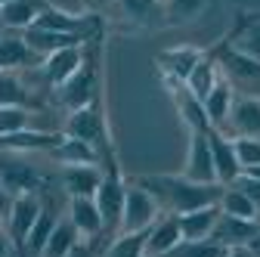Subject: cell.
<instances>
[{
    "label": "cell",
    "instance_id": "cell-43",
    "mask_svg": "<svg viewBox=\"0 0 260 257\" xmlns=\"http://www.w3.org/2000/svg\"><path fill=\"white\" fill-rule=\"evenodd\" d=\"M226 257H254L248 248H230V251H226Z\"/></svg>",
    "mask_w": 260,
    "mask_h": 257
},
{
    "label": "cell",
    "instance_id": "cell-15",
    "mask_svg": "<svg viewBox=\"0 0 260 257\" xmlns=\"http://www.w3.org/2000/svg\"><path fill=\"white\" fill-rule=\"evenodd\" d=\"M202 53H205V47H189V44L168 47V50L155 53V69H158L161 81H180V84H186L192 66L199 62Z\"/></svg>",
    "mask_w": 260,
    "mask_h": 257
},
{
    "label": "cell",
    "instance_id": "cell-39",
    "mask_svg": "<svg viewBox=\"0 0 260 257\" xmlns=\"http://www.w3.org/2000/svg\"><path fill=\"white\" fill-rule=\"evenodd\" d=\"M103 245L100 242H90V239H78L75 242V248L69 251V254H65V257H103Z\"/></svg>",
    "mask_w": 260,
    "mask_h": 257
},
{
    "label": "cell",
    "instance_id": "cell-8",
    "mask_svg": "<svg viewBox=\"0 0 260 257\" xmlns=\"http://www.w3.org/2000/svg\"><path fill=\"white\" fill-rule=\"evenodd\" d=\"M90 44V41H87ZM87 44H78V47H65V50H56L50 56L41 59V66L38 69H31V75H35L47 90H56L65 78H69L78 66H81V59L87 53Z\"/></svg>",
    "mask_w": 260,
    "mask_h": 257
},
{
    "label": "cell",
    "instance_id": "cell-34",
    "mask_svg": "<svg viewBox=\"0 0 260 257\" xmlns=\"http://www.w3.org/2000/svg\"><path fill=\"white\" fill-rule=\"evenodd\" d=\"M103 257H146V230H140V233H115L106 242Z\"/></svg>",
    "mask_w": 260,
    "mask_h": 257
},
{
    "label": "cell",
    "instance_id": "cell-25",
    "mask_svg": "<svg viewBox=\"0 0 260 257\" xmlns=\"http://www.w3.org/2000/svg\"><path fill=\"white\" fill-rule=\"evenodd\" d=\"M50 0H10L0 7V22L4 31H25L38 22V16L47 10Z\"/></svg>",
    "mask_w": 260,
    "mask_h": 257
},
{
    "label": "cell",
    "instance_id": "cell-11",
    "mask_svg": "<svg viewBox=\"0 0 260 257\" xmlns=\"http://www.w3.org/2000/svg\"><path fill=\"white\" fill-rule=\"evenodd\" d=\"M180 174L186 180H195V183H217L208 131H189V146H186V158H183Z\"/></svg>",
    "mask_w": 260,
    "mask_h": 257
},
{
    "label": "cell",
    "instance_id": "cell-44",
    "mask_svg": "<svg viewBox=\"0 0 260 257\" xmlns=\"http://www.w3.org/2000/svg\"><path fill=\"white\" fill-rule=\"evenodd\" d=\"M87 4H90V7H93L96 13H103V10H106V7L112 4V0H87Z\"/></svg>",
    "mask_w": 260,
    "mask_h": 257
},
{
    "label": "cell",
    "instance_id": "cell-40",
    "mask_svg": "<svg viewBox=\"0 0 260 257\" xmlns=\"http://www.w3.org/2000/svg\"><path fill=\"white\" fill-rule=\"evenodd\" d=\"M13 254H16V245H13L7 227H0V257H13Z\"/></svg>",
    "mask_w": 260,
    "mask_h": 257
},
{
    "label": "cell",
    "instance_id": "cell-50",
    "mask_svg": "<svg viewBox=\"0 0 260 257\" xmlns=\"http://www.w3.org/2000/svg\"><path fill=\"white\" fill-rule=\"evenodd\" d=\"M0 31H4V22H0Z\"/></svg>",
    "mask_w": 260,
    "mask_h": 257
},
{
    "label": "cell",
    "instance_id": "cell-4",
    "mask_svg": "<svg viewBox=\"0 0 260 257\" xmlns=\"http://www.w3.org/2000/svg\"><path fill=\"white\" fill-rule=\"evenodd\" d=\"M106 22L130 31H161L168 28L165 0H112L106 7Z\"/></svg>",
    "mask_w": 260,
    "mask_h": 257
},
{
    "label": "cell",
    "instance_id": "cell-41",
    "mask_svg": "<svg viewBox=\"0 0 260 257\" xmlns=\"http://www.w3.org/2000/svg\"><path fill=\"white\" fill-rule=\"evenodd\" d=\"M10 205H13V196H10L4 186H0V217H4V220H7V214H10Z\"/></svg>",
    "mask_w": 260,
    "mask_h": 257
},
{
    "label": "cell",
    "instance_id": "cell-29",
    "mask_svg": "<svg viewBox=\"0 0 260 257\" xmlns=\"http://www.w3.org/2000/svg\"><path fill=\"white\" fill-rule=\"evenodd\" d=\"M59 214H62L59 208H53L50 202H44V208H41V214H38V220H35V227H31V233H28V239H25V254H22V257H41V254H44L47 239H50V233H53V227H56Z\"/></svg>",
    "mask_w": 260,
    "mask_h": 257
},
{
    "label": "cell",
    "instance_id": "cell-12",
    "mask_svg": "<svg viewBox=\"0 0 260 257\" xmlns=\"http://www.w3.org/2000/svg\"><path fill=\"white\" fill-rule=\"evenodd\" d=\"M226 137H260V96L257 93H236L230 118L223 127Z\"/></svg>",
    "mask_w": 260,
    "mask_h": 257
},
{
    "label": "cell",
    "instance_id": "cell-46",
    "mask_svg": "<svg viewBox=\"0 0 260 257\" xmlns=\"http://www.w3.org/2000/svg\"><path fill=\"white\" fill-rule=\"evenodd\" d=\"M245 16H251V19H260V10H248Z\"/></svg>",
    "mask_w": 260,
    "mask_h": 257
},
{
    "label": "cell",
    "instance_id": "cell-19",
    "mask_svg": "<svg viewBox=\"0 0 260 257\" xmlns=\"http://www.w3.org/2000/svg\"><path fill=\"white\" fill-rule=\"evenodd\" d=\"M208 143H211V158H214V174H217V183H233L239 174H242V165H239V155H236V146H233V137H226L223 131L211 127L208 131Z\"/></svg>",
    "mask_w": 260,
    "mask_h": 257
},
{
    "label": "cell",
    "instance_id": "cell-32",
    "mask_svg": "<svg viewBox=\"0 0 260 257\" xmlns=\"http://www.w3.org/2000/svg\"><path fill=\"white\" fill-rule=\"evenodd\" d=\"M217 208H220V214H233V217H245V220H260L257 205L245 196L242 189H236L233 183H230V186H223Z\"/></svg>",
    "mask_w": 260,
    "mask_h": 257
},
{
    "label": "cell",
    "instance_id": "cell-17",
    "mask_svg": "<svg viewBox=\"0 0 260 257\" xmlns=\"http://www.w3.org/2000/svg\"><path fill=\"white\" fill-rule=\"evenodd\" d=\"M41 66V56L31 50L22 31H4L0 35V72H31Z\"/></svg>",
    "mask_w": 260,
    "mask_h": 257
},
{
    "label": "cell",
    "instance_id": "cell-22",
    "mask_svg": "<svg viewBox=\"0 0 260 257\" xmlns=\"http://www.w3.org/2000/svg\"><path fill=\"white\" fill-rule=\"evenodd\" d=\"M233 100H236V87L220 75V78L214 81V87L208 90V96L202 100V106H205V115H208V124H211V127H217V131H223V127H226V118H230Z\"/></svg>",
    "mask_w": 260,
    "mask_h": 257
},
{
    "label": "cell",
    "instance_id": "cell-45",
    "mask_svg": "<svg viewBox=\"0 0 260 257\" xmlns=\"http://www.w3.org/2000/svg\"><path fill=\"white\" fill-rule=\"evenodd\" d=\"M242 174H251V177H260V165H257V168H248V171H242Z\"/></svg>",
    "mask_w": 260,
    "mask_h": 257
},
{
    "label": "cell",
    "instance_id": "cell-36",
    "mask_svg": "<svg viewBox=\"0 0 260 257\" xmlns=\"http://www.w3.org/2000/svg\"><path fill=\"white\" fill-rule=\"evenodd\" d=\"M211 0H165V13H168V25H183L199 19L208 10Z\"/></svg>",
    "mask_w": 260,
    "mask_h": 257
},
{
    "label": "cell",
    "instance_id": "cell-35",
    "mask_svg": "<svg viewBox=\"0 0 260 257\" xmlns=\"http://www.w3.org/2000/svg\"><path fill=\"white\" fill-rule=\"evenodd\" d=\"M226 251H230V248L211 236V239H199V242H180L165 257H226Z\"/></svg>",
    "mask_w": 260,
    "mask_h": 257
},
{
    "label": "cell",
    "instance_id": "cell-21",
    "mask_svg": "<svg viewBox=\"0 0 260 257\" xmlns=\"http://www.w3.org/2000/svg\"><path fill=\"white\" fill-rule=\"evenodd\" d=\"M165 87H168L171 100H174V109H177L180 121L189 127V131H211L202 100H195V96L186 90V84H180V81H165Z\"/></svg>",
    "mask_w": 260,
    "mask_h": 257
},
{
    "label": "cell",
    "instance_id": "cell-27",
    "mask_svg": "<svg viewBox=\"0 0 260 257\" xmlns=\"http://www.w3.org/2000/svg\"><path fill=\"white\" fill-rule=\"evenodd\" d=\"M25 44L35 50L41 59L56 53V50H65V47H78V44H87L84 38H75V35H62V31H50V28H25L22 31Z\"/></svg>",
    "mask_w": 260,
    "mask_h": 257
},
{
    "label": "cell",
    "instance_id": "cell-6",
    "mask_svg": "<svg viewBox=\"0 0 260 257\" xmlns=\"http://www.w3.org/2000/svg\"><path fill=\"white\" fill-rule=\"evenodd\" d=\"M124 189H127V180L118 168V162H109L103 165V180L96 186V208H100V217H103V230H106V239H112L118 233V223H121V211H124Z\"/></svg>",
    "mask_w": 260,
    "mask_h": 257
},
{
    "label": "cell",
    "instance_id": "cell-1",
    "mask_svg": "<svg viewBox=\"0 0 260 257\" xmlns=\"http://www.w3.org/2000/svg\"><path fill=\"white\" fill-rule=\"evenodd\" d=\"M130 180L143 189H149L158 199V205L171 214L217 205L220 192H223V183H195V180H186L183 174H137Z\"/></svg>",
    "mask_w": 260,
    "mask_h": 257
},
{
    "label": "cell",
    "instance_id": "cell-3",
    "mask_svg": "<svg viewBox=\"0 0 260 257\" xmlns=\"http://www.w3.org/2000/svg\"><path fill=\"white\" fill-rule=\"evenodd\" d=\"M59 131H62L65 137H75V140L90 143L96 152L103 155V165L118 162L115 143H112V131H109V121H106V93H100V96H96L93 103H87L84 109L65 112V121H62Z\"/></svg>",
    "mask_w": 260,
    "mask_h": 257
},
{
    "label": "cell",
    "instance_id": "cell-49",
    "mask_svg": "<svg viewBox=\"0 0 260 257\" xmlns=\"http://www.w3.org/2000/svg\"><path fill=\"white\" fill-rule=\"evenodd\" d=\"M0 227H4V217H0Z\"/></svg>",
    "mask_w": 260,
    "mask_h": 257
},
{
    "label": "cell",
    "instance_id": "cell-28",
    "mask_svg": "<svg viewBox=\"0 0 260 257\" xmlns=\"http://www.w3.org/2000/svg\"><path fill=\"white\" fill-rule=\"evenodd\" d=\"M220 78V69H217V59L211 53V47H205V53L199 56V62L192 66L189 78H186V90L195 96V100H205L208 90L214 87V81Z\"/></svg>",
    "mask_w": 260,
    "mask_h": 257
},
{
    "label": "cell",
    "instance_id": "cell-47",
    "mask_svg": "<svg viewBox=\"0 0 260 257\" xmlns=\"http://www.w3.org/2000/svg\"><path fill=\"white\" fill-rule=\"evenodd\" d=\"M4 4H10V0H0V7H4Z\"/></svg>",
    "mask_w": 260,
    "mask_h": 257
},
{
    "label": "cell",
    "instance_id": "cell-33",
    "mask_svg": "<svg viewBox=\"0 0 260 257\" xmlns=\"http://www.w3.org/2000/svg\"><path fill=\"white\" fill-rule=\"evenodd\" d=\"M41 115L44 112H31L25 106H0V137L19 134V131H25V127H44Z\"/></svg>",
    "mask_w": 260,
    "mask_h": 257
},
{
    "label": "cell",
    "instance_id": "cell-48",
    "mask_svg": "<svg viewBox=\"0 0 260 257\" xmlns=\"http://www.w3.org/2000/svg\"><path fill=\"white\" fill-rule=\"evenodd\" d=\"M13 257H22V254H19V251H16V254H13Z\"/></svg>",
    "mask_w": 260,
    "mask_h": 257
},
{
    "label": "cell",
    "instance_id": "cell-30",
    "mask_svg": "<svg viewBox=\"0 0 260 257\" xmlns=\"http://www.w3.org/2000/svg\"><path fill=\"white\" fill-rule=\"evenodd\" d=\"M50 158L59 165H103V155L90 143L75 140V137H62V143L50 152Z\"/></svg>",
    "mask_w": 260,
    "mask_h": 257
},
{
    "label": "cell",
    "instance_id": "cell-52",
    "mask_svg": "<svg viewBox=\"0 0 260 257\" xmlns=\"http://www.w3.org/2000/svg\"><path fill=\"white\" fill-rule=\"evenodd\" d=\"M146 257H149V254H146Z\"/></svg>",
    "mask_w": 260,
    "mask_h": 257
},
{
    "label": "cell",
    "instance_id": "cell-24",
    "mask_svg": "<svg viewBox=\"0 0 260 257\" xmlns=\"http://www.w3.org/2000/svg\"><path fill=\"white\" fill-rule=\"evenodd\" d=\"M257 230H260V220H245V217H233V214H220L217 227H214V239L223 242L226 248H245Z\"/></svg>",
    "mask_w": 260,
    "mask_h": 257
},
{
    "label": "cell",
    "instance_id": "cell-26",
    "mask_svg": "<svg viewBox=\"0 0 260 257\" xmlns=\"http://www.w3.org/2000/svg\"><path fill=\"white\" fill-rule=\"evenodd\" d=\"M223 41L230 44L233 50H239L242 56L260 62V19H251V16H245V13H239L236 28H233Z\"/></svg>",
    "mask_w": 260,
    "mask_h": 257
},
{
    "label": "cell",
    "instance_id": "cell-37",
    "mask_svg": "<svg viewBox=\"0 0 260 257\" xmlns=\"http://www.w3.org/2000/svg\"><path fill=\"white\" fill-rule=\"evenodd\" d=\"M233 146H236L242 171L260 165V137H233Z\"/></svg>",
    "mask_w": 260,
    "mask_h": 257
},
{
    "label": "cell",
    "instance_id": "cell-51",
    "mask_svg": "<svg viewBox=\"0 0 260 257\" xmlns=\"http://www.w3.org/2000/svg\"><path fill=\"white\" fill-rule=\"evenodd\" d=\"M0 35H4V31H0Z\"/></svg>",
    "mask_w": 260,
    "mask_h": 257
},
{
    "label": "cell",
    "instance_id": "cell-5",
    "mask_svg": "<svg viewBox=\"0 0 260 257\" xmlns=\"http://www.w3.org/2000/svg\"><path fill=\"white\" fill-rule=\"evenodd\" d=\"M0 186L10 196H44L50 180L22 152H0Z\"/></svg>",
    "mask_w": 260,
    "mask_h": 257
},
{
    "label": "cell",
    "instance_id": "cell-31",
    "mask_svg": "<svg viewBox=\"0 0 260 257\" xmlns=\"http://www.w3.org/2000/svg\"><path fill=\"white\" fill-rule=\"evenodd\" d=\"M81 239V233H78V227L69 220V214H59V220H56V227H53V233H50V239H47V248H44V254L41 257H65L72 248H75V242Z\"/></svg>",
    "mask_w": 260,
    "mask_h": 257
},
{
    "label": "cell",
    "instance_id": "cell-42",
    "mask_svg": "<svg viewBox=\"0 0 260 257\" xmlns=\"http://www.w3.org/2000/svg\"><path fill=\"white\" fill-rule=\"evenodd\" d=\"M245 248H248V251H251V254H254V257H260V230H257V233H254V236H251V242H248V245H245Z\"/></svg>",
    "mask_w": 260,
    "mask_h": 257
},
{
    "label": "cell",
    "instance_id": "cell-2",
    "mask_svg": "<svg viewBox=\"0 0 260 257\" xmlns=\"http://www.w3.org/2000/svg\"><path fill=\"white\" fill-rule=\"evenodd\" d=\"M103 47H106V35H96L87 44V53L81 59V66L65 78L53 93V100L59 109L75 112L84 109L87 103H93L100 93H106V78H103Z\"/></svg>",
    "mask_w": 260,
    "mask_h": 257
},
{
    "label": "cell",
    "instance_id": "cell-20",
    "mask_svg": "<svg viewBox=\"0 0 260 257\" xmlns=\"http://www.w3.org/2000/svg\"><path fill=\"white\" fill-rule=\"evenodd\" d=\"M180 242H183L180 220H177V214H171V211H165V214H161L152 227L146 230V254H149V257H165V254H171Z\"/></svg>",
    "mask_w": 260,
    "mask_h": 257
},
{
    "label": "cell",
    "instance_id": "cell-16",
    "mask_svg": "<svg viewBox=\"0 0 260 257\" xmlns=\"http://www.w3.org/2000/svg\"><path fill=\"white\" fill-rule=\"evenodd\" d=\"M62 137V131H50V127H25L19 134L0 137V152H53Z\"/></svg>",
    "mask_w": 260,
    "mask_h": 257
},
{
    "label": "cell",
    "instance_id": "cell-38",
    "mask_svg": "<svg viewBox=\"0 0 260 257\" xmlns=\"http://www.w3.org/2000/svg\"><path fill=\"white\" fill-rule=\"evenodd\" d=\"M226 186H230V183H226ZM233 186L236 189H242L245 192V196L257 205V211H260V177H251V174H239L236 180H233Z\"/></svg>",
    "mask_w": 260,
    "mask_h": 257
},
{
    "label": "cell",
    "instance_id": "cell-18",
    "mask_svg": "<svg viewBox=\"0 0 260 257\" xmlns=\"http://www.w3.org/2000/svg\"><path fill=\"white\" fill-rule=\"evenodd\" d=\"M65 214L69 220L78 227L81 239H90V242H100L106 248V230H103V217H100V208H96L93 199H69L65 202Z\"/></svg>",
    "mask_w": 260,
    "mask_h": 257
},
{
    "label": "cell",
    "instance_id": "cell-9",
    "mask_svg": "<svg viewBox=\"0 0 260 257\" xmlns=\"http://www.w3.org/2000/svg\"><path fill=\"white\" fill-rule=\"evenodd\" d=\"M44 208V196H13V205H10V214L4 220V227L16 245L19 254H25V239L31 233V227H35V220Z\"/></svg>",
    "mask_w": 260,
    "mask_h": 257
},
{
    "label": "cell",
    "instance_id": "cell-13",
    "mask_svg": "<svg viewBox=\"0 0 260 257\" xmlns=\"http://www.w3.org/2000/svg\"><path fill=\"white\" fill-rule=\"evenodd\" d=\"M100 180H103V165H62L56 183L65 199H93Z\"/></svg>",
    "mask_w": 260,
    "mask_h": 257
},
{
    "label": "cell",
    "instance_id": "cell-23",
    "mask_svg": "<svg viewBox=\"0 0 260 257\" xmlns=\"http://www.w3.org/2000/svg\"><path fill=\"white\" fill-rule=\"evenodd\" d=\"M217 217H220V208H217V205H205V208H192V211L177 214L183 242L211 239V236H214V227H217Z\"/></svg>",
    "mask_w": 260,
    "mask_h": 257
},
{
    "label": "cell",
    "instance_id": "cell-14",
    "mask_svg": "<svg viewBox=\"0 0 260 257\" xmlns=\"http://www.w3.org/2000/svg\"><path fill=\"white\" fill-rule=\"evenodd\" d=\"M0 106H25L31 112H47L44 93L28 84L19 72H0Z\"/></svg>",
    "mask_w": 260,
    "mask_h": 257
},
{
    "label": "cell",
    "instance_id": "cell-10",
    "mask_svg": "<svg viewBox=\"0 0 260 257\" xmlns=\"http://www.w3.org/2000/svg\"><path fill=\"white\" fill-rule=\"evenodd\" d=\"M211 53H214V59H217V69H220V75L230 81L233 87L236 84H260V62H254V59H248V56H242L239 50H233L226 41H220V44H214L211 47Z\"/></svg>",
    "mask_w": 260,
    "mask_h": 257
},
{
    "label": "cell",
    "instance_id": "cell-7",
    "mask_svg": "<svg viewBox=\"0 0 260 257\" xmlns=\"http://www.w3.org/2000/svg\"><path fill=\"white\" fill-rule=\"evenodd\" d=\"M161 214H165V208L158 205V199L152 196V192L143 189V186H137L134 180H127V189H124V211H121L118 233H140V230H149Z\"/></svg>",
    "mask_w": 260,
    "mask_h": 257
}]
</instances>
